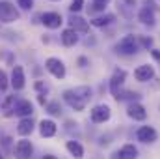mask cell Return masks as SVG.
<instances>
[{
    "instance_id": "cell-4",
    "label": "cell",
    "mask_w": 160,
    "mask_h": 159,
    "mask_svg": "<svg viewBox=\"0 0 160 159\" xmlns=\"http://www.w3.org/2000/svg\"><path fill=\"white\" fill-rule=\"evenodd\" d=\"M45 68H47V71L52 75V77H56V79H63L65 77V64L60 60V58H47V62H45Z\"/></svg>"
},
{
    "instance_id": "cell-28",
    "label": "cell",
    "mask_w": 160,
    "mask_h": 159,
    "mask_svg": "<svg viewBox=\"0 0 160 159\" xmlns=\"http://www.w3.org/2000/svg\"><path fill=\"white\" fill-rule=\"evenodd\" d=\"M0 144L4 146L6 152H9V150H11V137H9V135H2V137H0Z\"/></svg>"
},
{
    "instance_id": "cell-37",
    "label": "cell",
    "mask_w": 160,
    "mask_h": 159,
    "mask_svg": "<svg viewBox=\"0 0 160 159\" xmlns=\"http://www.w3.org/2000/svg\"><path fill=\"white\" fill-rule=\"evenodd\" d=\"M52 2H58V0H52Z\"/></svg>"
},
{
    "instance_id": "cell-17",
    "label": "cell",
    "mask_w": 160,
    "mask_h": 159,
    "mask_svg": "<svg viewBox=\"0 0 160 159\" xmlns=\"http://www.w3.org/2000/svg\"><path fill=\"white\" fill-rule=\"evenodd\" d=\"M65 148H67V152H69L75 159H82L84 157V146L80 144L78 140H67Z\"/></svg>"
},
{
    "instance_id": "cell-26",
    "label": "cell",
    "mask_w": 160,
    "mask_h": 159,
    "mask_svg": "<svg viewBox=\"0 0 160 159\" xmlns=\"http://www.w3.org/2000/svg\"><path fill=\"white\" fill-rule=\"evenodd\" d=\"M116 99L118 101H123V99H140V94H136V92H119L118 96H116Z\"/></svg>"
},
{
    "instance_id": "cell-5",
    "label": "cell",
    "mask_w": 160,
    "mask_h": 159,
    "mask_svg": "<svg viewBox=\"0 0 160 159\" xmlns=\"http://www.w3.org/2000/svg\"><path fill=\"white\" fill-rule=\"evenodd\" d=\"M112 116V111H110V107L108 105H95L91 111H89V118L93 123H104V122H108Z\"/></svg>"
},
{
    "instance_id": "cell-29",
    "label": "cell",
    "mask_w": 160,
    "mask_h": 159,
    "mask_svg": "<svg viewBox=\"0 0 160 159\" xmlns=\"http://www.w3.org/2000/svg\"><path fill=\"white\" fill-rule=\"evenodd\" d=\"M84 8V0H73L71 2V6H69V9H71V13H77Z\"/></svg>"
},
{
    "instance_id": "cell-11",
    "label": "cell",
    "mask_w": 160,
    "mask_h": 159,
    "mask_svg": "<svg viewBox=\"0 0 160 159\" xmlns=\"http://www.w3.org/2000/svg\"><path fill=\"white\" fill-rule=\"evenodd\" d=\"M127 114H128V118H132L134 122H143V120L147 118V111L143 109V105H140V103H136V101L128 103Z\"/></svg>"
},
{
    "instance_id": "cell-16",
    "label": "cell",
    "mask_w": 160,
    "mask_h": 159,
    "mask_svg": "<svg viewBox=\"0 0 160 159\" xmlns=\"http://www.w3.org/2000/svg\"><path fill=\"white\" fill-rule=\"evenodd\" d=\"M56 131H58V125H56L52 120H41L39 122V135L43 137V139H50V137H54Z\"/></svg>"
},
{
    "instance_id": "cell-7",
    "label": "cell",
    "mask_w": 160,
    "mask_h": 159,
    "mask_svg": "<svg viewBox=\"0 0 160 159\" xmlns=\"http://www.w3.org/2000/svg\"><path fill=\"white\" fill-rule=\"evenodd\" d=\"M9 84H11V88H13L15 92L22 90V88L26 86V77H24V69H22V66H13V69H11V77H9Z\"/></svg>"
},
{
    "instance_id": "cell-31",
    "label": "cell",
    "mask_w": 160,
    "mask_h": 159,
    "mask_svg": "<svg viewBox=\"0 0 160 159\" xmlns=\"http://www.w3.org/2000/svg\"><path fill=\"white\" fill-rule=\"evenodd\" d=\"M78 66H80V68H86V66H88V58L80 56V58H78Z\"/></svg>"
},
{
    "instance_id": "cell-30",
    "label": "cell",
    "mask_w": 160,
    "mask_h": 159,
    "mask_svg": "<svg viewBox=\"0 0 160 159\" xmlns=\"http://www.w3.org/2000/svg\"><path fill=\"white\" fill-rule=\"evenodd\" d=\"M17 6H21L22 9H32L34 8V0H17Z\"/></svg>"
},
{
    "instance_id": "cell-27",
    "label": "cell",
    "mask_w": 160,
    "mask_h": 159,
    "mask_svg": "<svg viewBox=\"0 0 160 159\" xmlns=\"http://www.w3.org/2000/svg\"><path fill=\"white\" fill-rule=\"evenodd\" d=\"M8 86H9V80H8V75L0 69V92L4 94L6 90H8Z\"/></svg>"
},
{
    "instance_id": "cell-2",
    "label": "cell",
    "mask_w": 160,
    "mask_h": 159,
    "mask_svg": "<svg viewBox=\"0 0 160 159\" xmlns=\"http://www.w3.org/2000/svg\"><path fill=\"white\" fill-rule=\"evenodd\" d=\"M140 51V43L136 36H125L123 40L118 41L116 45V52L123 54V56H130V54H136Z\"/></svg>"
},
{
    "instance_id": "cell-32",
    "label": "cell",
    "mask_w": 160,
    "mask_h": 159,
    "mask_svg": "<svg viewBox=\"0 0 160 159\" xmlns=\"http://www.w3.org/2000/svg\"><path fill=\"white\" fill-rule=\"evenodd\" d=\"M142 43H143L145 47H151V45H153V40H151V38H149V40H147V38H142Z\"/></svg>"
},
{
    "instance_id": "cell-8",
    "label": "cell",
    "mask_w": 160,
    "mask_h": 159,
    "mask_svg": "<svg viewBox=\"0 0 160 159\" xmlns=\"http://www.w3.org/2000/svg\"><path fill=\"white\" fill-rule=\"evenodd\" d=\"M32 112H34V105L28 99H17L15 109H13V116H17V118H32Z\"/></svg>"
},
{
    "instance_id": "cell-25",
    "label": "cell",
    "mask_w": 160,
    "mask_h": 159,
    "mask_svg": "<svg viewBox=\"0 0 160 159\" xmlns=\"http://www.w3.org/2000/svg\"><path fill=\"white\" fill-rule=\"evenodd\" d=\"M110 4V0H93L91 2V8L88 9L89 13H95V11H104V8Z\"/></svg>"
},
{
    "instance_id": "cell-10",
    "label": "cell",
    "mask_w": 160,
    "mask_h": 159,
    "mask_svg": "<svg viewBox=\"0 0 160 159\" xmlns=\"http://www.w3.org/2000/svg\"><path fill=\"white\" fill-rule=\"evenodd\" d=\"M63 101H65L73 111H77V112H80V111H84V109H86V101H84V99H80L73 90H65V92H63Z\"/></svg>"
},
{
    "instance_id": "cell-15",
    "label": "cell",
    "mask_w": 160,
    "mask_h": 159,
    "mask_svg": "<svg viewBox=\"0 0 160 159\" xmlns=\"http://www.w3.org/2000/svg\"><path fill=\"white\" fill-rule=\"evenodd\" d=\"M69 28L75 30V32H82V34H88V32H89V25H88V21H84L82 17L75 15V13L69 17Z\"/></svg>"
},
{
    "instance_id": "cell-24",
    "label": "cell",
    "mask_w": 160,
    "mask_h": 159,
    "mask_svg": "<svg viewBox=\"0 0 160 159\" xmlns=\"http://www.w3.org/2000/svg\"><path fill=\"white\" fill-rule=\"evenodd\" d=\"M47 112H48L50 116H60V114H62V105H60V101H50V103H47Z\"/></svg>"
},
{
    "instance_id": "cell-9",
    "label": "cell",
    "mask_w": 160,
    "mask_h": 159,
    "mask_svg": "<svg viewBox=\"0 0 160 159\" xmlns=\"http://www.w3.org/2000/svg\"><path fill=\"white\" fill-rule=\"evenodd\" d=\"M41 23H43L47 28L56 30V28H60V26H62L63 19H62V15H60V13H56V11H45V13L41 15Z\"/></svg>"
},
{
    "instance_id": "cell-22",
    "label": "cell",
    "mask_w": 160,
    "mask_h": 159,
    "mask_svg": "<svg viewBox=\"0 0 160 159\" xmlns=\"http://www.w3.org/2000/svg\"><path fill=\"white\" fill-rule=\"evenodd\" d=\"M116 21V15H112V13H106V15H101V17H95V19H91V25L93 26H97V28H102V26H108V25H112Z\"/></svg>"
},
{
    "instance_id": "cell-20",
    "label": "cell",
    "mask_w": 160,
    "mask_h": 159,
    "mask_svg": "<svg viewBox=\"0 0 160 159\" xmlns=\"http://www.w3.org/2000/svg\"><path fill=\"white\" fill-rule=\"evenodd\" d=\"M62 43H63L65 47H73V45H77V43H78V36H77V32L71 30V28H65V30L62 32Z\"/></svg>"
},
{
    "instance_id": "cell-21",
    "label": "cell",
    "mask_w": 160,
    "mask_h": 159,
    "mask_svg": "<svg viewBox=\"0 0 160 159\" xmlns=\"http://www.w3.org/2000/svg\"><path fill=\"white\" fill-rule=\"evenodd\" d=\"M118 152H119L121 159H138V148L134 144H123L121 150Z\"/></svg>"
},
{
    "instance_id": "cell-1",
    "label": "cell",
    "mask_w": 160,
    "mask_h": 159,
    "mask_svg": "<svg viewBox=\"0 0 160 159\" xmlns=\"http://www.w3.org/2000/svg\"><path fill=\"white\" fill-rule=\"evenodd\" d=\"M21 19V11L17 9L15 4H11L9 0H0V23L9 25Z\"/></svg>"
},
{
    "instance_id": "cell-6",
    "label": "cell",
    "mask_w": 160,
    "mask_h": 159,
    "mask_svg": "<svg viewBox=\"0 0 160 159\" xmlns=\"http://www.w3.org/2000/svg\"><path fill=\"white\" fill-rule=\"evenodd\" d=\"M136 139H138L140 142H143V144H153V142L158 140V133H157V129L151 127V125H142V127L136 131Z\"/></svg>"
},
{
    "instance_id": "cell-33",
    "label": "cell",
    "mask_w": 160,
    "mask_h": 159,
    "mask_svg": "<svg viewBox=\"0 0 160 159\" xmlns=\"http://www.w3.org/2000/svg\"><path fill=\"white\" fill-rule=\"evenodd\" d=\"M43 159H58V157H56V156H52V154H45Z\"/></svg>"
},
{
    "instance_id": "cell-23",
    "label": "cell",
    "mask_w": 160,
    "mask_h": 159,
    "mask_svg": "<svg viewBox=\"0 0 160 159\" xmlns=\"http://www.w3.org/2000/svg\"><path fill=\"white\" fill-rule=\"evenodd\" d=\"M71 90L78 96L80 99H84L86 103L91 99V88H89V86H77V88H71Z\"/></svg>"
},
{
    "instance_id": "cell-3",
    "label": "cell",
    "mask_w": 160,
    "mask_h": 159,
    "mask_svg": "<svg viewBox=\"0 0 160 159\" xmlns=\"http://www.w3.org/2000/svg\"><path fill=\"white\" fill-rule=\"evenodd\" d=\"M13 156H15V159H32V156H34V144H32V140H28V139L17 140V144L13 148Z\"/></svg>"
},
{
    "instance_id": "cell-14",
    "label": "cell",
    "mask_w": 160,
    "mask_h": 159,
    "mask_svg": "<svg viewBox=\"0 0 160 159\" xmlns=\"http://www.w3.org/2000/svg\"><path fill=\"white\" fill-rule=\"evenodd\" d=\"M34 129H36V123H34V120L32 118H21L19 120V123H17V135L22 137V139L30 137Z\"/></svg>"
},
{
    "instance_id": "cell-13",
    "label": "cell",
    "mask_w": 160,
    "mask_h": 159,
    "mask_svg": "<svg viewBox=\"0 0 160 159\" xmlns=\"http://www.w3.org/2000/svg\"><path fill=\"white\" fill-rule=\"evenodd\" d=\"M134 77L140 82H147V80H151L155 77V68L149 66V64H142V66H138L134 69Z\"/></svg>"
},
{
    "instance_id": "cell-19",
    "label": "cell",
    "mask_w": 160,
    "mask_h": 159,
    "mask_svg": "<svg viewBox=\"0 0 160 159\" xmlns=\"http://www.w3.org/2000/svg\"><path fill=\"white\" fill-rule=\"evenodd\" d=\"M138 19H140L143 25H147V26H155V23H157V19H155V13H153V9H149V8H143V9H140V13H138Z\"/></svg>"
},
{
    "instance_id": "cell-35",
    "label": "cell",
    "mask_w": 160,
    "mask_h": 159,
    "mask_svg": "<svg viewBox=\"0 0 160 159\" xmlns=\"http://www.w3.org/2000/svg\"><path fill=\"white\" fill-rule=\"evenodd\" d=\"M153 56H155L157 60H160V52H157V51H153Z\"/></svg>"
},
{
    "instance_id": "cell-36",
    "label": "cell",
    "mask_w": 160,
    "mask_h": 159,
    "mask_svg": "<svg viewBox=\"0 0 160 159\" xmlns=\"http://www.w3.org/2000/svg\"><path fill=\"white\" fill-rule=\"evenodd\" d=\"M0 159H4V156H2V154H0Z\"/></svg>"
},
{
    "instance_id": "cell-12",
    "label": "cell",
    "mask_w": 160,
    "mask_h": 159,
    "mask_svg": "<svg viewBox=\"0 0 160 159\" xmlns=\"http://www.w3.org/2000/svg\"><path fill=\"white\" fill-rule=\"evenodd\" d=\"M125 79H127L125 69H116V73H114L112 79H110V92H112L114 97L121 92V88H123V84H125Z\"/></svg>"
},
{
    "instance_id": "cell-18",
    "label": "cell",
    "mask_w": 160,
    "mask_h": 159,
    "mask_svg": "<svg viewBox=\"0 0 160 159\" xmlns=\"http://www.w3.org/2000/svg\"><path fill=\"white\" fill-rule=\"evenodd\" d=\"M15 103H17V97H15V96H6V99H4V101H2V105H0L2 114H4V116H13Z\"/></svg>"
},
{
    "instance_id": "cell-34",
    "label": "cell",
    "mask_w": 160,
    "mask_h": 159,
    "mask_svg": "<svg viewBox=\"0 0 160 159\" xmlns=\"http://www.w3.org/2000/svg\"><path fill=\"white\" fill-rule=\"evenodd\" d=\"M110 159H121L119 152H114V154H112V157H110Z\"/></svg>"
}]
</instances>
